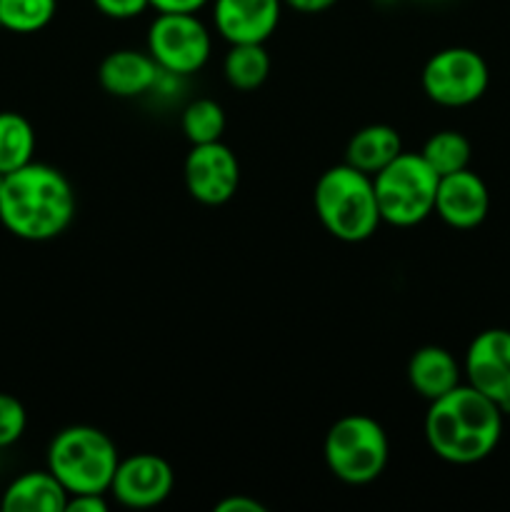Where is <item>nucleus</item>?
Segmentation results:
<instances>
[{
    "label": "nucleus",
    "instance_id": "nucleus-1",
    "mask_svg": "<svg viewBox=\"0 0 510 512\" xmlns=\"http://www.w3.org/2000/svg\"><path fill=\"white\" fill-rule=\"evenodd\" d=\"M75 215V193L58 168L30 160L5 175L0 188V223L15 238L45 243L68 230Z\"/></svg>",
    "mask_w": 510,
    "mask_h": 512
},
{
    "label": "nucleus",
    "instance_id": "nucleus-2",
    "mask_svg": "<svg viewBox=\"0 0 510 512\" xmlns=\"http://www.w3.org/2000/svg\"><path fill=\"white\" fill-rule=\"evenodd\" d=\"M503 435V408L473 385H458L443 398L430 400L425 440L440 460L473 465L488 458Z\"/></svg>",
    "mask_w": 510,
    "mask_h": 512
},
{
    "label": "nucleus",
    "instance_id": "nucleus-3",
    "mask_svg": "<svg viewBox=\"0 0 510 512\" xmlns=\"http://www.w3.org/2000/svg\"><path fill=\"white\" fill-rule=\"evenodd\" d=\"M315 213L333 238L363 243L383 223L375 198L373 175L343 163L328 168L315 183Z\"/></svg>",
    "mask_w": 510,
    "mask_h": 512
},
{
    "label": "nucleus",
    "instance_id": "nucleus-4",
    "mask_svg": "<svg viewBox=\"0 0 510 512\" xmlns=\"http://www.w3.org/2000/svg\"><path fill=\"white\" fill-rule=\"evenodd\" d=\"M118 463L120 455L110 435L93 425H70L50 440L48 470L68 495H105Z\"/></svg>",
    "mask_w": 510,
    "mask_h": 512
},
{
    "label": "nucleus",
    "instance_id": "nucleus-5",
    "mask_svg": "<svg viewBox=\"0 0 510 512\" xmlns=\"http://www.w3.org/2000/svg\"><path fill=\"white\" fill-rule=\"evenodd\" d=\"M440 175L420 153H400L390 165L373 175L375 198L383 223L410 228L435 213Z\"/></svg>",
    "mask_w": 510,
    "mask_h": 512
},
{
    "label": "nucleus",
    "instance_id": "nucleus-6",
    "mask_svg": "<svg viewBox=\"0 0 510 512\" xmlns=\"http://www.w3.org/2000/svg\"><path fill=\"white\" fill-rule=\"evenodd\" d=\"M325 465L348 485H368L388 465V435L368 415H345L325 435Z\"/></svg>",
    "mask_w": 510,
    "mask_h": 512
},
{
    "label": "nucleus",
    "instance_id": "nucleus-7",
    "mask_svg": "<svg viewBox=\"0 0 510 512\" xmlns=\"http://www.w3.org/2000/svg\"><path fill=\"white\" fill-rule=\"evenodd\" d=\"M423 90L433 103L463 108L485 95L490 83L488 63L473 48H445L423 68Z\"/></svg>",
    "mask_w": 510,
    "mask_h": 512
},
{
    "label": "nucleus",
    "instance_id": "nucleus-8",
    "mask_svg": "<svg viewBox=\"0 0 510 512\" xmlns=\"http://www.w3.org/2000/svg\"><path fill=\"white\" fill-rule=\"evenodd\" d=\"M148 53L165 73L193 75L208 63L210 33L195 13H160L150 23Z\"/></svg>",
    "mask_w": 510,
    "mask_h": 512
},
{
    "label": "nucleus",
    "instance_id": "nucleus-9",
    "mask_svg": "<svg viewBox=\"0 0 510 512\" xmlns=\"http://www.w3.org/2000/svg\"><path fill=\"white\" fill-rule=\"evenodd\" d=\"M185 188L198 203L223 205L238 193L240 163L233 150L223 143L193 145L185 158Z\"/></svg>",
    "mask_w": 510,
    "mask_h": 512
},
{
    "label": "nucleus",
    "instance_id": "nucleus-10",
    "mask_svg": "<svg viewBox=\"0 0 510 512\" xmlns=\"http://www.w3.org/2000/svg\"><path fill=\"white\" fill-rule=\"evenodd\" d=\"M175 473L165 458L155 453H138L120 460L108 493L120 505L133 510L155 508L173 493Z\"/></svg>",
    "mask_w": 510,
    "mask_h": 512
},
{
    "label": "nucleus",
    "instance_id": "nucleus-11",
    "mask_svg": "<svg viewBox=\"0 0 510 512\" xmlns=\"http://www.w3.org/2000/svg\"><path fill=\"white\" fill-rule=\"evenodd\" d=\"M465 378L503 408L510 400V330L490 328L473 338L465 353Z\"/></svg>",
    "mask_w": 510,
    "mask_h": 512
},
{
    "label": "nucleus",
    "instance_id": "nucleus-12",
    "mask_svg": "<svg viewBox=\"0 0 510 512\" xmlns=\"http://www.w3.org/2000/svg\"><path fill=\"white\" fill-rule=\"evenodd\" d=\"M490 210V193L485 180L470 168L443 175L435 193V213L450 228H478Z\"/></svg>",
    "mask_w": 510,
    "mask_h": 512
},
{
    "label": "nucleus",
    "instance_id": "nucleus-13",
    "mask_svg": "<svg viewBox=\"0 0 510 512\" xmlns=\"http://www.w3.org/2000/svg\"><path fill=\"white\" fill-rule=\"evenodd\" d=\"M283 0H215V28L230 45L265 43L280 23Z\"/></svg>",
    "mask_w": 510,
    "mask_h": 512
},
{
    "label": "nucleus",
    "instance_id": "nucleus-14",
    "mask_svg": "<svg viewBox=\"0 0 510 512\" xmlns=\"http://www.w3.org/2000/svg\"><path fill=\"white\" fill-rule=\"evenodd\" d=\"M158 78L160 65L155 63L153 55L130 48L105 55L98 70L103 90L115 98H138V95L148 93L158 83Z\"/></svg>",
    "mask_w": 510,
    "mask_h": 512
},
{
    "label": "nucleus",
    "instance_id": "nucleus-15",
    "mask_svg": "<svg viewBox=\"0 0 510 512\" xmlns=\"http://www.w3.org/2000/svg\"><path fill=\"white\" fill-rule=\"evenodd\" d=\"M68 490L50 470H30L5 488L0 510L3 512H65Z\"/></svg>",
    "mask_w": 510,
    "mask_h": 512
},
{
    "label": "nucleus",
    "instance_id": "nucleus-16",
    "mask_svg": "<svg viewBox=\"0 0 510 512\" xmlns=\"http://www.w3.org/2000/svg\"><path fill=\"white\" fill-rule=\"evenodd\" d=\"M408 380L420 398L438 400L460 385V365L440 345H425L408 360Z\"/></svg>",
    "mask_w": 510,
    "mask_h": 512
},
{
    "label": "nucleus",
    "instance_id": "nucleus-17",
    "mask_svg": "<svg viewBox=\"0 0 510 512\" xmlns=\"http://www.w3.org/2000/svg\"><path fill=\"white\" fill-rule=\"evenodd\" d=\"M400 153H403V140H400L398 130L375 123L365 125L350 138L348 148H345V163L363 170V173L375 175L385 165L393 163Z\"/></svg>",
    "mask_w": 510,
    "mask_h": 512
},
{
    "label": "nucleus",
    "instance_id": "nucleus-18",
    "mask_svg": "<svg viewBox=\"0 0 510 512\" xmlns=\"http://www.w3.org/2000/svg\"><path fill=\"white\" fill-rule=\"evenodd\" d=\"M223 73L233 88L255 90L270 73V55L263 43H238L223 60Z\"/></svg>",
    "mask_w": 510,
    "mask_h": 512
},
{
    "label": "nucleus",
    "instance_id": "nucleus-19",
    "mask_svg": "<svg viewBox=\"0 0 510 512\" xmlns=\"http://www.w3.org/2000/svg\"><path fill=\"white\" fill-rule=\"evenodd\" d=\"M35 130L20 113H0V173L8 175L33 160Z\"/></svg>",
    "mask_w": 510,
    "mask_h": 512
},
{
    "label": "nucleus",
    "instance_id": "nucleus-20",
    "mask_svg": "<svg viewBox=\"0 0 510 512\" xmlns=\"http://www.w3.org/2000/svg\"><path fill=\"white\" fill-rule=\"evenodd\" d=\"M470 140L465 138L458 130H440V133L430 135L425 140L423 155L425 163L435 170V173L443 178V175L458 173V170H465L470 163Z\"/></svg>",
    "mask_w": 510,
    "mask_h": 512
},
{
    "label": "nucleus",
    "instance_id": "nucleus-21",
    "mask_svg": "<svg viewBox=\"0 0 510 512\" xmlns=\"http://www.w3.org/2000/svg\"><path fill=\"white\" fill-rule=\"evenodd\" d=\"M58 0H0V28L10 33H38L55 18Z\"/></svg>",
    "mask_w": 510,
    "mask_h": 512
},
{
    "label": "nucleus",
    "instance_id": "nucleus-22",
    "mask_svg": "<svg viewBox=\"0 0 510 512\" xmlns=\"http://www.w3.org/2000/svg\"><path fill=\"white\" fill-rule=\"evenodd\" d=\"M183 133L193 145L215 143L225 133V113L220 103L210 98H198L183 110Z\"/></svg>",
    "mask_w": 510,
    "mask_h": 512
},
{
    "label": "nucleus",
    "instance_id": "nucleus-23",
    "mask_svg": "<svg viewBox=\"0 0 510 512\" xmlns=\"http://www.w3.org/2000/svg\"><path fill=\"white\" fill-rule=\"evenodd\" d=\"M25 428H28V413L23 403L13 395L0 393V450L18 443Z\"/></svg>",
    "mask_w": 510,
    "mask_h": 512
},
{
    "label": "nucleus",
    "instance_id": "nucleus-24",
    "mask_svg": "<svg viewBox=\"0 0 510 512\" xmlns=\"http://www.w3.org/2000/svg\"><path fill=\"white\" fill-rule=\"evenodd\" d=\"M93 3L105 18L113 20L138 18L140 13H145V8H150V0H93Z\"/></svg>",
    "mask_w": 510,
    "mask_h": 512
},
{
    "label": "nucleus",
    "instance_id": "nucleus-25",
    "mask_svg": "<svg viewBox=\"0 0 510 512\" xmlns=\"http://www.w3.org/2000/svg\"><path fill=\"white\" fill-rule=\"evenodd\" d=\"M108 510V503L100 493H80L70 495L68 505H65V512H105Z\"/></svg>",
    "mask_w": 510,
    "mask_h": 512
},
{
    "label": "nucleus",
    "instance_id": "nucleus-26",
    "mask_svg": "<svg viewBox=\"0 0 510 512\" xmlns=\"http://www.w3.org/2000/svg\"><path fill=\"white\" fill-rule=\"evenodd\" d=\"M215 512H265V505L245 495H230L215 503Z\"/></svg>",
    "mask_w": 510,
    "mask_h": 512
},
{
    "label": "nucleus",
    "instance_id": "nucleus-27",
    "mask_svg": "<svg viewBox=\"0 0 510 512\" xmlns=\"http://www.w3.org/2000/svg\"><path fill=\"white\" fill-rule=\"evenodd\" d=\"M208 0H150L158 13H195L200 10Z\"/></svg>",
    "mask_w": 510,
    "mask_h": 512
},
{
    "label": "nucleus",
    "instance_id": "nucleus-28",
    "mask_svg": "<svg viewBox=\"0 0 510 512\" xmlns=\"http://www.w3.org/2000/svg\"><path fill=\"white\" fill-rule=\"evenodd\" d=\"M283 3L288 5V8L298 10V13L313 15V13H323V10L333 8L338 0H283Z\"/></svg>",
    "mask_w": 510,
    "mask_h": 512
},
{
    "label": "nucleus",
    "instance_id": "nucleus-29",
    "mask_svg": "<svg viewBox=\"0 0 510 512\" xmlns=\"http://www.w3.org/2000/svg\"><path fill=\"white\" fill-rule=\"evenodd\" d=\"M503 413H505V415H510V400H508V403L503 405Z\"/></svg>",
    "mask_w": 510,
    "mask_h": 512
},
{
    "label": "nucleus",
    "instance_id": "nucleus-30",
    "mask_svg": "<svg viewBox=\"0 0 510 512\" xmlns=\"http://www.w3.org/2000/svg\"><path fill=\"white\" fill-rule=\"evenodd\" d=\"M3 180H5V175H3V173H0V188H3Z\"/></svg>",
    "mask_w": 510,
    "mask_h": 512
}]
</instances>
